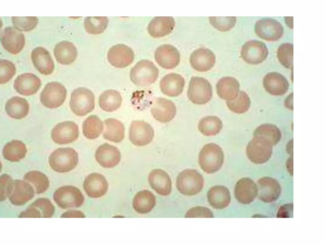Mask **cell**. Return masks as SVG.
Instances as JSON below:
<instances>
[{
	"instance_id": "23",
	"label": "cell",
	"mask_w": 326,
	"mask_h": 245,
	"mask_svg": "<svg viewBox=\"0 0 326 245\" xmlns=\"http://www.w3.org/2000/svg\"><path fill=\"white\" fill-rule=\"evenodd\" d=\"M234 195L241 204L250 205L257 196V184L249 178H242L236 184Z\"/></svg>"
},
{
	"instance_id": "19",
	"label": "cell",
	"mask_w": 326,
	"mask_h": 245,
	"mask_svg": "<svg viewBox=\"0 0 326 245\" xmlns=\"http://www.w3.org/2000/svg\"><path fill=\"white\" fill-rule=\"evenodd\" d=\"M154 118L161 124L170 122L177 114L176 106L173 101L164 98H157L151 108Z\"/></svg>"
},
{
	"instance_id": "13",
	"label": "cell",
	"mask_w": 326,
	"mask_h": 245,
	"mask_svg": "<svg viewBox=\"0 0 326 245\" xmlns=\"http://www.w3.org/2000/svg\"><path fill=\"white\" fill-rule=\"evenodd\" d=\"M242 59L247 64L258 65L266 60L268 56L267 45L259 40H250L242 46Z\"/></svg>"
},
{
	"instance_id": "11",
	"label": "cell",
	"mask_w": 326,
	"mask_h": 245,
	"mask_svg": "<svg viewBox=\"0 0 326 245\" xmlns=\"http://www.w3.org/2000/svg\"><path fill=\"white\" fill-rule=\"evenodd\" d=\"M79 137V127L75 122L71 121L59 122L51 132L52 139L59 145L70 144L77 140Z\"/></svg>"
},
{
	"instance_id": "14",
	"label": "cell",
	"mask_w": 326,
	"mask_h": 245,
	"mask_svg": "<svg viewBox=\"0 0 326 245\" xmlns=\"http://www.w3.org/2000/svg\"><path fill=\"white\" fill-rule=\"evenodd\" d=\"M107 59L112 66L117 69H124L134 62V51L125 44H117L110 48Z\"/></svg>"
},
{
	"instance_id": "56",
	"label": "cell",
	"mask_w": 326,
	"mask_h": 245,
	"mask_svg": "<svg viewBox=\"0 0 326 245\" xmlns=\"http://www.w3.org/2000/svg\"><path fill=\"white\" fill-rule=\"evenodd\" d=\"M3 27V23H2V21L1 20V19H0V30H1V28Z\"/></svg>"
},
{
	"instance_id": "20",
	"label": "cell",
	"mask_w": 326,
	"mask_h": 245,
	"mask_svg": "<svg viewBox=\"0 0 326 245\" xmlns=\"http://www.w3.org/2000/svg\"><path fill=\"white\" fill-rule=\"evenodd\" d=\"M95 158L103 168L111 169L118 165L121 161V153L117 147L105 143L96 150Z\"/></svg>"
},
{
	"instance_id": "9",
	"label": "cell",
	"mask_w": 326,
	"mask_h": 245,
	"mask_svg": "<svg viewBox=\"0 0 326 245\" xmlns=\"http://www.w3.org/2000/svg\"><path fill=\"white\" fill-rule=\"evenodd\" d=\"M67 90L64 86L59 82L49 83L40 94V101L48 109H56L61 107L66 100Z\"/></svg>"
},
{
	"instance_id": "49",
	"label": "cell",
	"mask_w": 326,
	"mask_h": 245,
	"mask_svg": "<svg viewBox=\"0 0 326 245\" xmlns=\"http://www.w3.org/2000/svg\"><path fill=\"white\" fill-rule=\"evenodd\" d=\"M40 211L42 218H51L54 215L55 208L51 200L47 198H39L31 205Z\"/></svg>"
},
{
	"instance_id": "26",
	"label": "cell",
	"mask_w": 326,
	"mask_h": 245,
	"mask_svg": "<svg viewBox=\"0 0 326 245\" xmlns=\"http://www.w3.org/2000/svg\"><path fill=\"white\" fill-rule=\"evenodd\" d=\"M35 193L32 185L28 183L27 181L15 179L14 190L12 194L10 195L9 200L14 206L22 207L33 199Z\"/></svg>"
},
{
	"instance_id": "27",
	"label": "cell",
	"mask_w": 326,
	"mask_h": 245,
	"mask_svg": "<svg viewBox=\"0 0 326 245\" xmlns=\"http://www.w3.org/2000/svg\"><path fill=\"white\" fill-rule=\"evenodd\" d=\"M161 92L169 97H177L183 92L185 79L181 75L176 73L167 74L160 81Z\"/></svg>"
},
{
	"instance_id": "32",
	"label": "cell",
	"mask_w": 326,
	"mask_h": 245,
	"mask_svg": "<svg viewBox=\"0 0 326 245\" xmlns=\"http://www.w3.org/2000/svg\"><path fill=\"white\" fill-rule=\"evenodd\" d=\"M7 115L15 119H22L28 116L30 112V104L25 98L13 96L5 104Z\"/></svg>"
},
{
	"instance_id": "41",
	"label": "cell",
	"mask_w": 326,
	"mask_h": 245,
	"mask_svg": "<svg viewBox=\"0 0 326 245\" xmlns=\"http://www.w3.org/2000/svg\"><path fill=\"white\" fill-rule=\"evenodd\" d=\"M227 106L229 110L236 114L246 113L251 106V100L249 95L244 91H240L238 95L233 100L227 101Z\"/></svg>"
},
{
	"instance_id": "53",
	"label": "cell",
	"mask_w": 326,
	"mask_h": 245,
	"mask_svg": "<svg viewBox=\"0 0 326 245\" xmlns=\"http://www.w3.org/2000/svg\"><path fill=\"white\" fill-rule=\"evenodd\" d=\"M61 218H85V216L82 212L77 210H70L61 216Z\"/></svg>"
},
{
	"instance_id": "30",
	"label": "cell",
	"mask_w": 326,
	"mask_h": 245,
	"mask_svg": "<svg viewBox=\"0 0 326 245\" xmlns=\"http://www.w3.org/2000/svg\"><path fill=\"white\" fill-rule=\"evenodd\" d=\"M207 199L209 205L214 209L223 210L230 204V192L226 187L216 185L208 190Z\"/></svg>"
},
{
	"instance_id": "37",
	"label": "cell",
	"mask_w": 326,
	"mask_h": 245,
	"mask_svg": "<svg viewBox=\"0 0 326 245\" xmlns=\"http://www.w3.org/2000/svg\"><path fill=\"white\" fill-rule=\"evenodd\" d=\"M122 98L121 93L115 90H108L101 94L99 106L103 111L112 113L121 108Z\"/></svg>"
},
{
	"instance_id": "40",
	"label": "cell",
	"mask_w": 326,
	"mask_h": 245,
	"mask_svg": "<svg viewBox=\"0 0 326 245\" xmlns=\"http://www.w3.org/2000/svg\"><path fill=\"white\" fill-rule=\"evenodd\" d=\"M24 180L33 185L36 194H43L48 190L50 185L48 177L38 171L28 172L24 176Z\"/></svg>"
},
{
	"instance_id": "52",
	"label": "cell",
	"mask_w": 326,
	"mask_h": 245,
	"mask_svg": "<svg viewBox=\"0 0 326 245\" xmlns=\"http://www.w3.org/2000/svg\"><path fill=\"white\" fill-rule=\"evenodd\" d=\"M278 218H293V205L287 204L281 207L277 213Z\"/></svg>"
},
{
	"instance_id": "44",
	"label": "cell",
	"mask_w": 326,
	"mask_h": 245,
	"mask_svg": "<svg viewBox=\"0 0 326 245\" xmlns=\"http://www.w3.org/2000/svg\"><path fill=\"white\" fill-rule=\"evenodd\" d=\"M294 46L293 44L284 43L279 47L277 57L279 62L287 69H293Z\"/></svg>"
},
{
	"instance_id": "17",
	"label": "cell",
	"mask_w": 326,
	"mask_h": 245,
	"mask_svg": "<svg viewBox=\"0 0 326 245\" xmlns=\"http://www.w3.org/2000/svg\"><path fill=\"white\" fill-rule=\"evenodd\" d=\"M257 195L259 199L266 203L276 201L280 197L281 187L275 179L264 177L258 180Z\"/></svg>"
},
{
	"instance_id": "15",
	"label": "cell",
	"mask_w": 326,
	"mask_h": 245,
	"mask_svg": "<svg viewBox=\"0 0 326 245\" xmlns=\"http://www.w3.org/2000/svg\"><path fill=\"white\" fill-rule=\"evenodd\" d=\"M255 32L260 38L267 41H277L284 32L283 26L277 21L265 18L255 23Z\"/></svg>"
},
{
	"instance_id": "16",
	"label": "cell",
	"mask_w": 326,
	"mask_h": 245,
	"mask_svg": "<svg viewBox=\"0 0 326 245\" xmlns=\"http://www.w3.org/2000/svg\"><path fill=\"white\" fill-rule=\"evenodd\" d=\"M155 59L161 67L166 70L176 69L181 62V53L171 44H163L158 47L155 53Z\"/></svg>"
},
{
	"instance_id": "38",
	"label": "cell",
	"mask_w": 326,
	"mask_h": 245,
	"mask_svg": "<svg viewBox=\"0 0 326 245\" xmlns=\"http://www.w3.org/2000/svg\"><path fill=\"white\" fill-rule=\"evenodd\" d=\"M103 122L96 115H91L85 119L82 125L83 134L88 139H97L102 134Z\"/></svg>"
},
{
	"instance_id": "25",
	"label": "cell",
	"mask_w": 326,
	"mask_h": 245,
	"mask_svg": "<svg viewBox=\"0 0 326 245\" xmlns=\"http://www.w3.org/2000/svg\"><path fill=\"white\" fill-rule=\"evenodd\" d=\"M148 179L152 189L159 195L167 196L171 194V179L168 174L162 169H154L148 175Z\"/></svg>"
},
{
	"instance_id": "7",
	"label": "cell",
	"mask_w": 326,
	"mask_h": 245,
	"mask_svg": "<svg viewBox=\"0 0 326 245\" xmlns=\"http://www.w3.org/2000/svg\"><path fill=\"white\" fill-rule=\"evenodd\" d=\"M53 199L56 204L63 210L79 208L84 202L81 191L72 185L59 188L54 192Z\"/></svg>"
},
{
	"instance_id": "8",
	"label": "cell",
	"mask_w": 326,
	"mask_h": 245,
	"mask_svg": "<svg viewBox=\"0 0 326 245\" xmlns=\"http://www.w3.org/2000/svg\"><path fill=\"white\" fill-rule=\"evenodd\" d=\"M213 96L212 85L207 79L201 77H192L190 80L187 97L193 104L204 105Z\"/></svg>"
},
{
	"instance_id": "34",
	"label": "cell",
	"mask_w": 326,
	"mask_h": 245,
	"mask_svg": "<svg viewBox=\"0 0 326 245\" xmlns=\"http://www.w3.org/2000/svg\"><path fill=\"white\" fill-rule=\"evenodd\" d=\"M27 154V146L19 140H12L5 145L2 155L5 160L17 162L25 158Z\"/></svg>"
},
{
	"instance_id": "47",
	"label": "cell",
	"mask_w": 326,
	"mask_h": 245,
	"mask_svg": "<svg viewBox=\"0 0 326 245\" xmlns=\"http://www.w3.org/2000/svg\"><path fill=\"white\" fill-rule=\"evenodd\" d=\"M209 20L211 25L222 32L231 30L236 23V18L234 17H210Z\"/></svg>"
},
{
	"instance_id": "36",
	"label": "cell",
	"mask_w": 326,
	"mask_h": 245,
	"mask_svg": "<svg viewBox=\"0 0 326 245\" xmlns=\"http://www.w3.org/2000/svg\"><path fill=\"white\" fill-rule=\"evenodd\" d=\"M105 129L103 132L104 139L115 143H119L124 140L125 127L121 121L114 118H108L105 120Z\"/></svg>"
},
{
	"instance_id": "22",
	"label": "cell",
	"mask_w": 326,
	"mask_h": 245,
	"mask_svg": "<svg viewBox=\"0 0 326 245\" xmlns=\"http://www.w3.org/2000/svg\"><path fill=\"white\" fill-rule=\"evenodd\" d=\"M31 60L34 67L41 74L49 75L53 74L54 70V63L51 54L48 50L37 47L31 52Z\"/></svg>"
},
{
	"instance_id": "39",
	"label": "cell",
	"mask_w": 326,
	"mask_h": 245,
	"mask_svg": "<svg viewBox=\"0 0 326 245\" xmlns=\"http://www.w3.org/2000/svg\"><path fill=\"white\" fill-rule=\"evenodd\" d=\"M223 128V122L215 116H206L198 124V130L205 136H214L221 132Z\"/></svg>"
},
{
	"instance_id": "29",
	"label": "cell",
	"mask_w": 326,
	"mask_h": 245,
	"mask_svg": "<svg viewBox=\"0 0 326 245\" xmlns=\"http://www.w3.org/2000/svg\"><path fill=\"white\" fill-rule=\"evenodd\" d=\"M263 86L271 95L280 96L288 92L289 83L283 75L277 72H270L264 77Z\"/></svg>"
},
{
	"instance_id": "31",
	"label": "cell",
	"mask_w": 326,
	"mask_h": 245,
	"mask_svg": "<svg viewBox=\"0 0 326 245\" xmlns=\"http://www.w3.org/2000/svg\"><path fill=\"white\" fill-rule=\"evenodd\" d=\"M55 58L59 64L69 65L74 63L78 56L76 46L69 41L63 40L57 44L54 49Z\"/></svg>"
},
{
	"instance_id": "51",
	"label": "cell",
	"mask_w": 326,
	"mask_h": 245,
	"mask_svg": "<svg viewBox=\"0 0 326 245\" xmlns=\"http://www.w3.org/2000/svg\"><path fill=\"white\" fill-rule=\"evenodd\" d=\"M19 218H42L40 211L32 206H29L27 209L20 213Z\"/></svg>"
},
{
	"instance_id": "2",
	"label": "cell",
	"mask_w": 326,
	"mask_h": 245,
	"mask_svg": "<svg viewBox=\"0 0 326 245\" xmlns=\"http://www.w3.org/2000/svg\"><path fill=\"white\" fill-rule=\"evenodd\" d=\"M198 161L201 169L206 173H215L220 170L223 166V150L215 143L206 145L200 151Z\"/></svg>"
},
{
	"instance_id": "35",
	"label": "cell",
	"mask_w": 326,
	"mask_h": 245,
	"mask_svg": "<svg viewBox=\"0 0 326 245\" xmlns=\"http://www.w3.org/2000/svg\"><path fill=\"white\" fill-rule=\"evenodd\" d=\"M156 199L155 195L149 190H143L138 192L133 201L134 210L140 214H147L155 207Z\"/></svg>"
},
{
	"instance_id": "57",
	"label": "cell",
	"mask_w": 326,
	"mask_h": 245,
	"mask_svg": "<svg viewBox=\"0 0 326 245\" xmlns=\"http://www.w3.org/2000/svg\"><path fill=\"white\" fill-rule=\"evenodd\" d=\"M2 170V164L1 161H0V173H1Z\"/></svg>"
},
{
	"instance_id": "24",
	"label": "cell",
	"mask_w": 326,
	"mask_h": 245,
	"mask_svg": "<svg viewBox=\"0 0 326 245\" xmlns=\"http://www.w3.org/2000/svg\"><path fill=\"white\" fill-rule=\"evenodd\" d=\"M41 85L40 78L35 74L27 73L19 75L15 79L14 87L15 90L20 95L31 96L37 93Z\"/></svg>"
},
{
	"instance_id": "50",
	"label": "cell",
	"mask_w": 326,
	"mask_h": 245,
	"mask_svg": "<svg viewBox=\"0 0 326 245\" xmlns=\"http://www.w3.org/2000/svg\"><path fill=\"white\" fill-rule=\"evenodd\" d=\"M186 218H213V214L208 208L197 207L191 208L185 215Z\"/></svg>"
},
{
	"instance_id": "55",
	"label": "cell",
	"mask_w": 326,
	"mask_h": 245,
	"mask_svg": "<svg viewBox=\"0 0 326 245\" xmlns=\"http://www.w3.org/2000/svg\"><path fill=\"white\" fill-rule=\"evenodd\" d=\"M287 168H288L289 173L291 174V175L293 174V156L289 158L288 162H287Z\"/></svg>"
},
{
	"instance_id": "33",
	"label": "cell",
	"mask_w": 326,
	"mask_h": 245,
	"mask_svg": "<svg viewBox=\"0 0 326 245\" xmlns=\"http://www.w3.org/2000/svg\"><path fill=\"white\" fill-rule=\"evenodd\" d=\"M238 80L233 77H224L219 80L216 85V90L219 97L227 101L236 98L240 92Z\"/></svg>"
},
{
	"instance_id": "45",
	"label": "cell",
	"mask_w": 326,
	"mask_h": 245,
	"mask_svg": "<svg viewBox=\"0 0 326 245\" xmlns=\"http://www.w3.org/2000/svg\"><path fill=\"white\" fill-rule=\"evenodd\" d=\"M12 22L14 28L20 31H32L38 25V19L36 17H13Z\"/></svg>"
},
{
	"instance_id": "6",
	"label": "cell",
	"mask_w": 326,
	"mask_h": 245,
	"mask_svg": "<svg viewBox=\"0 0 326 245\" xmlns=\"http://www.w3.org/2000/svg\"><path fill=\"white\" fill-rule=\"evenodd\" d=\"M272 143L267 138L259 135L254 136L247 145V157L255 164H265L272 157Z\"/></svg>"
},
{
	"instance_id": "5",
	"label": "cell",
	"mask_w": 326,
	"mask_h": 245,
	"mask_svg": "<svg viewBox=\"0 0 326 245\" xmlns=\"http://www.w3.org/2000/svg\"><path fill=\"white\" fill-rule=\"evenodd\" d=\"M177 189L181 194L193 196L202 191L204 186V178L194 169H186L181 172L177 178Z\"/></svg>"
},
{
	"instance_id": "54",
	"label": "cell",
	"mask_w": 326,
	"mask_h": 245,
	"mask_svg": "<svg viewBox=\"0 0 326 245\" xmlns=\"http://www.w3.org/2000/svg\"><path fill=\"white\" fill-rule=\"evenodd\" d=\"M293 93H292L285 100V106L288 109H291V110H293Z\"/></svg>"
},
{
	"instance_id": "28",
	"label": "cell",
	"mask_w": 326,
	"mask_h": 245,
	"mask_svg": "<svg viewBox=\"0 0 326 245\" xmlns=\"http://www.w3.org/2000/svg\"><path fill=\"white\" fill-rule=\"evenodd\" d=\"M176 27V22L172 17H155L148 23L147 31L153 38L164 37L170 34Z\"/></svg>"
},
{
	"instance_id": "21",
	"label": "cell",
	"mask_w": 326,
	"mask_h": 245,
	"mask_svg": "<svg viewBox=\"0 0 326 245\" xmlns=\"http://www.w3.org/2000/svg\"><path fill=\"white\" fill-rule=\"evenodd\" d=\"M214 53L210 49L200 48L193 51L190 56V64L197 71L204 72L212 69L215 64Z\"/></svg>"
},
{
	"instance_id": "1",
	"label": "cell",
	"mask_w": 326,
	"mask_h": 245,
	"mask_svg": "<svg viewBox=\"0 0 326 245\" xmlns=\"http://www.w3.org/2000/svg\"><path fill=\"white\" fill-rule=\"evenodd\" d=\"M79 163V155L71 148H61L54 150L49 157V164L56 173H67L74 170Z\"/></svg>"
},
{
	"instance_id": "46",
	"label": "cell",
	"mask_w": 326,
	"mask_h": 245,
	"mask_svg": "<svg viewBox=\"0 0 326 245\" xmlns=\"http://www.w3.org/2000/svg\"><path fill=\"white\" fill-rule=\"evenodd\" d=\"M16 74V67L12 62L0 59V85L9 83Z\"/></svg>"
},
{
	"instance_id": "43",
	"label": "cell",
	"mask_w": 326,
	"mask_h": 245,
	"mask_svg": "<svg viewBox=\"0 0 326 245\" xmlns=\"http://www.w3.org/2000/svg\"><path fill=\"white\" fill-rule=\"evenodd\" d=\"M86 32L91 35H100L108 27V19L106 17H87L83 22Z\"/></svg>"
},
{
	"instance_id": "10",
	"label": "cell",
	"mask_w": 326,
	"mask_h": 245,
	"mask_svg": "<svg viewBox=\"0 0 326 245\" xmlns=\"http://www.w3.org/2000/svg\"><path fill=\"white\" fill-rule=\"evenodd\" d=\"M155 130L147 122L142 120L133 121L129 130V139L133 145L145 147L153 141Z\"/></svg>"
},
{
	"instance_id": "12",
	"label": "cell",
	"mask_w": 326,
	"mask_h": 245,
	"mask_svg": "<svg viewBox=\"0 0 326 245\" xmlns=\"http://www.w3.org/2000/svg\"><path fill=\"white\" fill-rule=\"evenodd\" d=\"M0 42L5 50L15 55L25 48V34L14 27H7L0 33Z\"/></svg>"
},
{
	"instance_id": "3",
	"label": "cell",
	"mask_w": 326,
	"mask_h": 245,
	"mask_svg": "<svg viewBox=\"0 0 326 245\" xmlns=\"http://www.w3.org/2000/svg\"><path fill=\"white\" fill-rule=\"evenodd\" d=\"M129 77L138 87H148L158 80L159 70L153 62L142 59L130 70Z\"/></svg>"
},
{
	"instance_id": "4",
	"label": "cell",
	"mask_w": 326,
	"mask_h": 245,
	"mask_svg": "<svg viewBox=\"0 0 326 245\" xmlns=\"http://www.w3.org/2000/svg\"><path fill=\"white\" fill-rule=\"evenodd\" d=\"M70 107L77 116H84L95 108V96L93 92L85 87L73 91L70 96Z\"/></svg>"
},
{
	"instance_id": "42",
	"label": "cell",
	"mask_w": 326,
	"mask_h": 245,
	"mask_svg": "<svg viewBox=\"0 0 326 245\" xmlns=\"http://www.w3.org/2000/svg\"><path fill=\"white\" fill-rule=\"evenodd\" d=\"M254 136H262L269 140L272 145L275 146L280 141L281 133L280 129L272 124H264L260 125L254 130Z\"/></svg>"
},
{
	"instance_id": "48",
	"label": "cell",
	"mask_w": 326,
	"mask_h": 245,
	"mask_svg": "<svg viewBox=\"0 0 326 245\" xmlns=\"http://www.w3.org/2000/svg\"><path fill=\"white\" fill-rule=\"evenodd\" d=\"M14 181L7 174L0 176V202L4 201L12 194L14 190Z\"/></svg>"
},
{
	"instance_id": "18",
	"label": "cell",
	"mask_w": 326,
	"mask_h": 245,
	"mask_svg": "<svg viewBox=\"0 0 326 245\" xmlns=\"http://www.w3.org/2000/svg\"><path fill=\"white\" fill-rule=\"evenodd\" d=\"M83 189L89 197L98 199L104 196L108 189V183L105 176L100 173H91L86 177Z\"/></svg>"
}]
</instances>
